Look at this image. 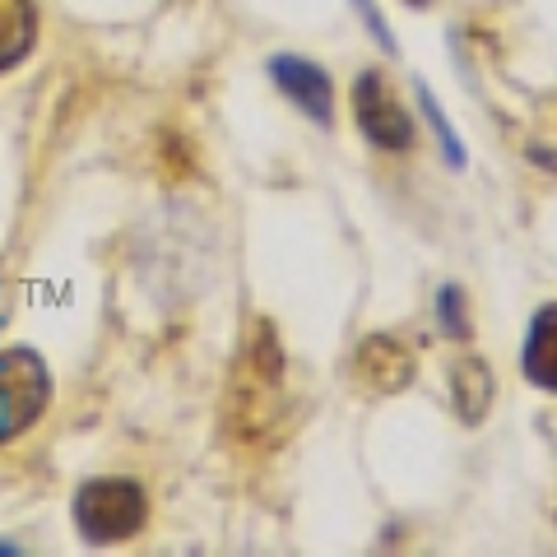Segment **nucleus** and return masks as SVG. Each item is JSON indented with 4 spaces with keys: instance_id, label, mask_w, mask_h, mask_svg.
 <instances>
[{
    "instance_id": "nucleus-5",
    "label": "nucleus",
    "mask_w": 557,
    "mask_h": 557,
    "mask_svg": "<svg viewBox=\"0 0 557 557\" xmlns=\"http://www.w3.org/2000/svg\"><path fill=\"white\" fill-rule=\"evenodd\" d=\"M354 372L362 386H372V391H399V386H409V376H413V358H409V348L391 339V335H372L368 344L358 348V358H354Z\"/></svg>"
},
{
    "instance_id": "nucleus-10",
    "label": "nucleus",
    "mask_w": 557,
    "mask_h": 557,
    "mask_svg": "<svg viewBox=\"0 0 557 557\" xmlns=\"http://www.w3.org/2000/svg\"><path fill=\"white\" fill-rule=\"evenodd\" d=\"M409 5H428V0H409Z\"/></svg>"
},
{
    "instance_id": "nucleus-7",
    "label": "nucleus",
    "mask_w": 557,
    "mask_h": 557,
    "mask_svg": "<svg viewBox=\"0 0 557 557\" xmlns=\"http://www.w3.org/2000/svg\"><path fill=\"white\" fill-rule=\"evenodd\" d=\"M38 38V14L33 0H0V70L20 65Z\"/></svg>"
},
{
    "instance_id": "nucleus-4",
    "label": "nucleus",
    "mask_w": 557,
    "mask_h": 557,
    "mask_svg": "<svg viewBox=\"0 0 557 557\" xmlns=\"http://www.w3.org/2000/svg\"><path fill=\"white\" fill-rule=\"evenodd\" d=\"M270 75L274 84L284 89L307 116H317L321 126H330L335 121V94H330V79H325V70H317L311 61L302 57H274L270 61Z\"/></svg>"
},
{
    "instance_id": "nucleus-3",
    "label": "nucleus",
    "mask_w": 557,
    "mask_h": 557,
    "mask_svg": "<svg viewBox=\"0 0 557 557\" xmlns=\"http://www.w3.org/2000/svg\"><path fill=\"white\" fill-rule=\"evenodd\" d=\"M354 116H358V131L381 149H409L413 145V121L391 98L386 79H381L376 70H362L358 84H354Z\"/></svg>"
},
{
    "instance_id": "nucleus-2",
    "label": "nucleus",
    "mask_w": 557,
    "mask_h": 557,
    "mask_svg": "<svg viewBox=\"0 0 557 557\" xmlns=\"http://www.w3.org/2000/svg\"><path fill=\"white\" fill-rule=\"evenodd\" d=\"M47 368L38 354L28 348H5L0 354V442L20 437L24 428L38 423V413L47 409Z\"/></svg>"
},
{
    "instance_id": "nucleus-8",
    "label": "nucleus",
    "mask_w": 557,
    "mask_h": 557,
    "mask_svg": "<svg viewBox=\"0 0 557 557\" xmlns=\"http://www.w3.org/2000/svg\"><path fill=\"white\" fill-rule=\"evenodd\" d=\"M456 386H460V413L465 423H479V418L487 413V405H493V376H487V368L479 358H465L456 368Z\"/></svg>"
},
{
    "instance_id": "nucleus-6",
    "label": "nucleus",
    "mask_w": 557,
    "mask_h": 557,
    "mask_svg": "<svg viewBox=\"0 0 557 557\" xmlns=\"http://www.w3.org/2000/svg\"><path fill=\"white\" fill-rule=\"evenodd\" d=\"M525 376L534 381L539 391H553L557 395V302L544 307L530 325V339H525Z\"/></svg>"
},
{
    "instance_id": "nucleus-9",
    "label": "nucleus",
    "mask_w": 557,
    "mask_h": 557,
    "mask_svg": "<svg viewBox=\"0 0 557 557\" xmlns=\"http://www.w3.org/2000/svg\"><path fill=\"white\" fill-rule=\"evenodd\" d=\"M442 325L450 335H465V317H460V288H442Z\"/></svg>"
},
{
    "instance_id": "nucleus-1",
    "label": "nucleus",
    "mask_w": 557,
    "mask_h": 557,
    "mask_svg": "<svg viewBox=\"0 0 557 557\" xmlns=\"http://www.w3.org/2000/svg\"><path fill=\"white\" fill-rule=\"evenodd\" d=\"M145 487L131 479H94L75 497V525L89 544H121L145 525Z\"/></svg>"
}]
</instances>
